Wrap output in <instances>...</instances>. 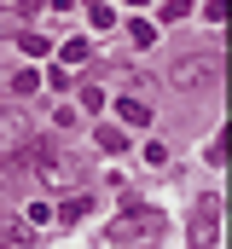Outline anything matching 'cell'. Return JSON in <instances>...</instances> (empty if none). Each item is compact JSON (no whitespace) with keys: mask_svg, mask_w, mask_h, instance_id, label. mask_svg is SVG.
Here are the masks:
<instances>
[{"mask_svg":"<svg viewBox=\"0 0 232 249\" xmlns=\"http://www.w3.org/2000/svg\"><path fill=\"white\" fill-rule=\"evenodd\" d=\"M163 226H169V220H163V214H157V209H145V203H134V197H128V209H122V220H116L111 226V249H145V244H157V238H163Z\"/></svg>","mask_w":232,"mask_h":249,"instance_id":"cell-1","label":"cell"},{"mask_svg":"<svg viewBox=\"0 0 232 249\" xmlns=\"http://www.w3.org/2000/svg\"><path fill=\"white\" fill-rule=\"evenodd\" d=\"M87 209H93V197H70V203H64V220H81Z\"/></svg>","mask_w":232,"mask_h":249,"instance_id":"cell-9","label":"cell"},{"mask_svg":"<svg viewBox=\"0 0 232 249\" xmlns=\"http://www.w3.org/2000/svg\"><path fill=\"white\" fill-rule=\"evenodd\" d=\"M18 244H23V232H18L12 220H0V249H18Z\"/></svg>","mask_w":232,"mask_h":249,"instance_id":"cell-10","label":"cell"},{"mask_svg":"<svg viewBox=\"0 0 232 249\" xmlns=\"http://www.w3.org/2000/svg\"><path fill=\"white\" fill-rule=\"evenodd\" d=\"M23 220H29V226H53V209H47V203H29Z\"/></svg>","mask_w":232,"mask_h":249,"instance_id":"cell-8","label":"cell"},{"mask_svg":"<svg viewBox=\"0 0 232 249\" xmlns=\"http://www.w3.org/2000/svg\"><path fill=\"white\" fill-rule=\"evenodd\" d=\"M116 116H122V122H128V127H151V105H145L139 93H134V99L122 93V99H116Z\"/></svg>","mask_w":232,"mask_h":249,"instance_id":"cell-5","label":"cell"},{"mask_svg":"<svg viewBox=\"0 0 232 249\" xmlns=\"http://www.w3.org/2000/svg\"><path fill=\"white\" fill-rule=\"evenodd\" d=\"M0 35H6V18H0Z\"/></svg>","mask_w":232,"mask_h":249,"instance_id":"cell-13","label":"cell"},{"mask_svg":"<svg viewBox=\"0 0 232 249\" xmlns=\"http://www.w3.org/2000/svg\"><path fill=\"white\" fill-rule=\"evenodd\" d=\"M122 145H128L122 127H99V151H122Z\"/></svg>","mask_w":232,"mask_h":249,"instance_id":"cell-7","label":"cell"},{"mask_svg":"<svg viewBox=\"0 0 232 249\" xmlns=\"http://www.w3.org/2000/svg\"><path fill=\"white\" fill-rule=\"evenodd\" d=\"M23 145V116L18 110H0V157H12Z\"/></svg>","mask_w":232,"mask_h":249,"instance_id":"cell-6","label":"cell"},{"mask_svg":"<svg viewBox=\"0 0 232 249\" xmlns=\"http://www.w3.org/2000/svg\"><path fill=\"white\" fill-rule=\"evenodd\" d=\"M64 64H87V41H64Z\"/></svg>","mask_w":232,"mask_h":249,"instance_id":"cell-11","label":"cell"},{"mask_svg":"<svg viewBox=\"0 0 232 249\" xmlns=\"http://www.w3.org/2000/svg\"><path fill=\"white\" fill-rule=\"evenodd\" d=\"M35 174H41L53 191H76V186H81V168H76V162L58 151V145H47V139L35 145Z\"/></svg>","mask_w":232,"mask_h":249,"instance_id":"cell-2","label":"cell"},{"mask_svg":"<svg viewBox=\"0 0 232 249\" xmlns=\"http://www.w3.org/2000/svg\"><path fill=\"white\" fill-rule=\"evenodd\" d=\"M221 75V64L209 58V53H192V58H180L169 70V87H203V81H215Z\"/></svg>","mask_w":232,"mask_h":249,"instance_id":"cell-3","label":"cell"},{"mask_svg":"<svg viewBox=\"0 0 232 249\" xmlns=\"http://www.w3.org/2000/svg\"><path fill=\"white\" fill-rule=\"evenodd\" d=\"M215 232H221V203L209 197V203H197V214H192V249H209Z\"/></svg>","mask_w":232,"mask_h":249,"instance_id":"cell-4","label":"cell"},{"mask_svg":"<svg viewBox=\"0 0 232 249\" xmlns=\"http://www.w3.org/2000/svg\"><path fill=\"white\" fill-rule=\"evenodd\" d=\"M18 12H23V18H35V12H41V0H18Z\"/></svg>","mask_w":232,"mask_h":249,"instance_id":"cell-12","label":"cell"}]
</instances>
